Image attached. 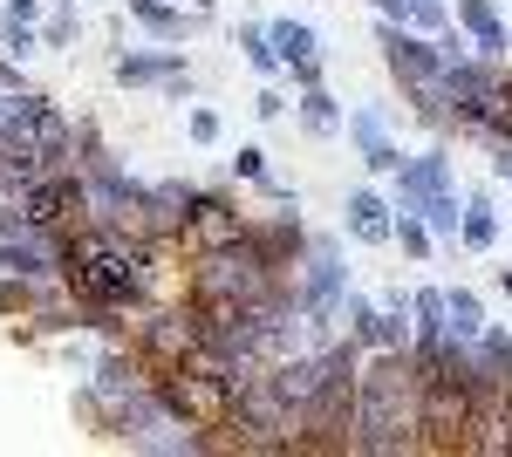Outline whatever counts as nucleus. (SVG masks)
<instances>
[{
	"label": "nucleus",
	"mask_w": 512,
	"mask_h": 457,
	"mask_svg": "<svg viewBox=\"0 0 512 457\" xmlns=\"http://www.w3.org/2000/svg\"><path fill=\"white\" fill-rule=\"evenodd\" d=\"M62 7H76V0H62Z\"/></svg>",
	"instance_id": "30"
},
{
	"label": "nucleus",
	"mask_w": 512,
	"mask_h": 457,
	"mask_svg": "<svg viewBox=\"0 0 512 457\" xmlns=\"http://www.w3.org/2000/svg\"><path fill=\"white\" fill-rule=\"evenodd\" d=\"M499 287H506V294H512V267H506V273H499Z\"/></svg>",
	"instance_id": "29"
},
{
	"label": "nucleus",
	"mask_w": 512,
	"mask_h": 457,
	"mask_svg": "<svg viewBox=\"0 0 512 457\" xmlns=\"http://www.w3.org/2000/svg\"><path fill=\"white\" fill-rule=\"evenodd\" d=\"M376 41H383V62H390V76L403 82V96L417 103V116L431 123V130H444V116H451V89H444V48L437 41H424L417 28H403V21H383L376 28Z\"/></svg>",
	"instance_id": "3"
},
{
	"label": "nucleus",
	"mask_w": 512,
	"mask_h": 457,
	"mask_svg": "<svg viewBox=\"0 0 512 457\" xmlns=\"http://www.w3.org/2000/svg\"><path fill=\"white\" fill-rule=\"evenodd\" d=\"M274 287H280V267L267 260V246H260L253 232H239L226 246L198 253V267H192L198 301H260V294H274Z\"/></svg>",
	"instance_id": "4"
},
{
	"label": "nucleus",
	"mask_w": 512,
	"mask_h": 457,
	"mask_svg": "<svg viewBox=\"0 0 512 457\" xmlns=\"http://www.w3.org/2000/svg\"><path fill=\"white\" fill-rule=\"evenodd\" d=\"M239 48H246V62H253L260 76H274V69H280V48H274L267 28H239Z\"/></svg>",
	"instance_id": "19"
},
{
	"label": "nucleus",
	"mask_w": 512,
	"mask_h": 457,
	"mask_svg": "<svg viewBox=\"0 0 512 457\" xmlns=\"http://www.w3.org/2000/svg\"><path fill=\"white\" fill-rule=\"evenodd\" d=\"M458 239H465L472 253H485V246L499 239V212H492V191H472V198H465V226H458Z\"/></svg>",
	"instance_id": "16"
},
{
	"label": "nucleus",
	"mask_w": 512,
	"mask_h": 457,
	"mask_svg": "<svg viewBox=\"0 0 512 457\" xmlns=\"http://www.w3.org/2000/svg\"><path fill=\"white\" fill-rule=\"evenodd\" d=\"M301 123H308L315 137H328V130L342 123V116H335V96H321V89H308V96H301Z\"/></svg>",
	"instance_id": "21"
},
{
	"label": "nucleus",
	"mask_w": 512,
	"mask_h": 457,
	"mask_svg": "<svg viewBox=\"0 0 512 457\" xmlns=\"http://www.w3.org/2000/svg\"><path fill=\"white\" fill-rule=\"evenodd\" d=\"M205 348V314L198 307H171V314H151L144 321V362L151 369H171V362H185V355H198Z\"/></svg>",
	"instance_id": "6"
},
{
	"label": "nucleus",
	"mask_w": 512,
	"mask_h": 457,
	"mask_svg": "<svg viewBox=\"0 0 512 457\" xmlns=\"http://www.w3.org/2000/svg\"><path fill=\"white\" fill-rule=\"evenodd\" d=\"M69 41H76V7H62V14L41 28V48H69Z\"/></svg>",
	"instance_id": "25"
},
{
	"label": "nucleus",
	"mask_w": 512,
	"mask_h": 457,
	"mask_svg": "<svg viewBox=\"0 0 512 457\" xmlns=\"http://www.w3.org/2000/svg\"><path fill=\"white\" fill-rule=\"evenodd\" d=\"M451 342V314H444V294L424 287V294H410V355H431V348Z\"/></svg>",
	"instance_id": "9"
},
{
	"label": "nucleus",
	"mask_w": 512,
	"mask_h": 457,
	"mask_svg": "<svg viewBox=\"0 0 512 457\" xmlns=\"http://www.w3.org/2000/svg\"><path fill=\"white\" fill-rule=\"evenodd\" d=\"M424 226H431V232H451V239H458V226H465V212H458V191H437L431 205H424Z\"/></svg>",
	"instance_id": "20"
},
{
	"label": "nucleus",
	"mask_w": 512,
	"mask_h": 457,
	"mask_svg": "<svg viewBox=\"0 0 512 457\" xmlns=\"http://www.w3.org/2000/svg\"><path fill=\"white\" fill-rule=\"evenodd\" d=\"M253 110L274 123V116H287V96H280V89H260V103H253Z\"/></svg>",
	"instance_id": "27"
},
{
	"label": "nucleus",
	"mask_w": 512,
	"mask_h": 457,
	"mask_svg": "<svg viewBox=\"0 0 512 457\" xmlns=\"http://www.w3.org/2000/svg\"><path fill=\"white\" fill-rule=\"evenodd\" d=\"M349 232L362 246H390L396 239V205L376 191H349Z\"/></svg>",
	"instance_id": "13"
},
{
	"label": "nucleus",
	"mask_w": 512,
	"mask_h": 457,
	"mask_svg": "<svg viewBox=\"0 0 512 457\" xmlns=\"http://www.w3.org/2000/svg\"><path fill=\"white\" fill-rule=\"evenodd\" d=\"M458 28L472 35V48L485 55V62H506V21H499V7L492 0H458Z\"/></svg>",
	"instance_id": "10"
},
{
	"label": "nucleus",
	"mask_w": 512,
	"mask_h": 457,
	"mask_svg": "<svg viewBox=\"0 0 512 457\" xmlns=\"http://www.w3.org/2000/svg\"><path fill=\"white\" fill-rule=\"evenodd\" d=\"M233 171L246 178V185H267V151H260V144H239V151H233Z\"/></svg>",
	"instance_id": "24"
},
{
	"label": "nucleus",
	"mask_w": 512,
	"mask_h": 457,
	"mask_svg": "<svg viewBox=\"0 0 512 457\" xmlns=\"http://www.w3.org/2000/svg\"><path fill=\"white\" fill-rule=\"evenodd\" d=\"M192 144H219V116L212 110H192Z\"/></svg>",
	"instance_id": "26"
},
{
	"label": "nucleus",
	"mask_w": 512,
	"mask_h": 457,
	"mask_svg": "<svg viewBox=\"0 0 512 457\" xmlns=\"http://www.w3.org/2000/svg\"><path fill=\"white\" fill-rule=\"evenodd\" d=\"M246 219H239L233 198H219V191H192V205H185V226H178V246L185 253H212V246H226L239 239Z\"/></svg>",
	"instance_id": "7"
},
{
	"label": "nucleus",
	"mask_w": 512,
	"mask_h": 457,
	"mask_svg": "<svg viewBox=\"0 0 512 457\" xmlns=\"http://www.w3.org/2000/svg\"><path fill=\"white\" fill-rule=\"evenodd\" d=\"M0 7H7V14H21V21H35V7H41V0H0Z\"/></svg>",
	"instance_id": "28"
},
{
	"label": "nucleus",
	"mask_w": 512,
	"mask_h": 457,
	"mask_svg": "<svg viewBox=\"0 0 512 457\" xmlns=\"http://www.w3.org/2000/svg\"><path fill=\"white\" fill-rule=\"evenodd\" d=\"M437 191H451V157L444 151H424V157H410L403 171H396V212H417L424 219V205H431Z\"/></svg>",
	"instance_id": "8"
},
{
	"label": "nucleus",
	"mask_w": 512,
	"mask_h": 457,
	"mask_svg": "<svg viewBox=\"0 0 512 457\" xmlns=\"http://www.w3.org/2000/svg\"><path fill=\"white\" fill-rule=\"evenodd\" d=\"M130 21H137V28H151L158 41L185 35V7H164V0H130Z\"/></svg>",
	"instance_id": "17"
},
{
	"label": "nucleus",
	"mask_w": 512,
	"mask_h": 457,
	"mask_svg": "<svg viewBox=\"0 0 512 457\" xmlns=\"http://www.w3.org/2000/svg\"><path fill=\"white\" fill-rule=\"evenodd\" d=\"M342 280H349V267H342V253H335V239H308V280H301V314L315 321L321 335H328V321L342 314Z\"/></svg>",
	"instance_id": "5"
},
{
	"label": "nucleus",
	"mask_w": 512,
	"mask_h": 457,
	"mask_svg": "<svg viewBox=\"0 0 512 457\" xmlns=\"http://www.w3.org/2000/svg\"><path fill=\"white\" fill-rule=\"evenodd\" d=\"M355 451H424V382L410 348H376V362L355 376Z\"/></svg>",
	"instance_id": "2"
},
{
	"label": "nucleus",
	"mask_w": 512,
	"mask_h": 457,
	"mask_svg": "<svg viewBox=\"0 0 512 457\" xmlns=\"http://www.w3.org/2000/svg\"><path fill=\"white\" fill-rule=\"evenodd\" d=\"M117 82L123 89H144V82H171L185 96V55L164 48V55H117Z\"/></svg>",
	"instance_id": "12"
},
{
	"label": "nucleus",
	"mask_w": 512,
	"mask_h": 457,
	"mask_svg": "<svg viewBox=\"0 0 512 457\" xmlns=\"http://www.w3.org/2000/svg\"><path fill=\"white\" fill-rule=\"evenodd\" d=\"M35 48H41L35 21H21V14H7V21H0V55H14V62H21V55H35Z\"/></svg>",
	"instance_id": "18"
},
{
	"label": "nucleus",
	"mask_w": 512,
	"mask_h": 457,
	"mask_svg": "<svg viewBox=\"0 0 512 457\" xmlns=\"http://www.w3.org/2000/svg\"><path fill=\"white\" fill-rule=\"evenodd\" d=\"M349 137L362 144V164H369V171H390V178H396V171L410 164V157L390 144V130H383V116H376V110H355L349 116Z\"/></svg>",
	"instance_id": "11"
},
{
	"label": "nucleus",
	"mask_w": 512,
	"mask_h": 457,
	"mask_svg": "<svg viewBox=\"0 0 512 457\" xmlns=\"http://www.w3.org/2000/svg\"><path fill=\"white\" fill-rule=\"evenodd\" d=\"M444 21H451L444 0H410V28H417V35H444Z\"/></svg>",
	"instance_id": "23"
},
{
	"label": "nucleus",
	"mask_w": 512,
	"mask_h": 457,
	"mask_svg": "<svg viewBox=\"0 0 512 457\" xmlns=\"http://www.w3.org/2000/svg\"><path fill=\"white\" fill-rule=\"evenodd\" d=\"M396 239H403V253H417V260L431 253V226H424L417 212H396Z\"/></svg>",
	"instance_id": "22"
},
{
	"label": "nucleus",
	"mask_w": 512,
	"mask_h": 457,
	"mask_svg": "<svg viewBox=\"0 0 512 457\" xmlns=\"http://www.w3.org/2000/svg\"><path fill=\"white\" fill-rule=\"evenodd\" d=\"M62 280H69V294H76L82 321H89V328H110V314L130 307L151 287V239L82 219V226L62 239Z\"/></svg>",
	"instance_id": "1"
},
{
	"label": "nucleus",
	"mask_w": 512,
	"mask_h": 457,
	"mask_svg": "<svg viewBox=\"0 0 512 457\" xmlns=\"http://www.w3.org/2000/svg\"><path fill=\"white\" fill-rule=\"evenodd\" d=\"M267 35H274V48H280V62H287V69L321 62V41H315V28H308V21H274Z\"/></svg>",
	"instance_id": "15"
},
{
	"label": "nucleus",
	"mask_w": 512,
	"mask_h": 457,
	"mask_svg": "<svg viewBox=\"0 0 512 457\" xmlns=\"http://www.w3.org/2000/svg\"><path fill=\"white\" fill-rule=\"evenodd\" d=\"M444 314H451V342H458V348H478L485 314H478V294H472V287H451V294H444Z\"/></svg>",
	"instance_id": "14"
}]
</instances>
